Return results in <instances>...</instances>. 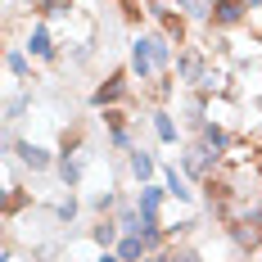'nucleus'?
Here are the masks:
<instances>
[{
    "label": "nucleus",
    "instance_id": "obj_1",
    "mask_svg": "<svg viewBox=\"0 0 262 262\" xmlns=\"http://www.w3.org/2000/svg\"><path fill=\"white\" fill-rule=\"evenodd\" d=\"M177 46L158 32V27H140L136 36H131V46H127V68H131V77L140 81V91L145 86H154L158 77H167L172 68H177Z\"/></svg>",
    "mask_w": 262,
    "mask_h": 262
},
{
    "label": "nucleus",
    "instance_id": "obj_2",
    "mask_svg": "<svg viewBox=\"0 0 262 262\" xmlns=\"http://www.w3.org/2000/svg\"><path fill=\"white\" fill-rule=\"evenodd\" d=\"M131 95H136V86H131V68H113L95 91H91V104L100 108H118V104H131Z\"/></svg>",
    "mask_w": 262,
    "mask_h": 262
},
{
    "label": "nucleus",
    "instance_id": "obj_3",
    "mask_svg": "<svg viewBox=\"0 0 262 262\" xmlns=\"http://www.w3.org/2000/svg\"><path fill=\"white\" fill-rule=\"evenodd\" d=\"M5 145L14 149V163H18V167H27V172H36V177H41V172H50L54 163H59V154H50L41 140H27V136H9Z\"/></svg>",
    "mask_w": 262,
    "mask_h": 262
},
{
    "label": "nucleus",
    "instance_id": "obj_4",
    "mask_svg": "<svg viewBox=\"0 0 262 262\" xmlns=\"http://www.w3.org/2000/svg\"><path fill=\"white\" fill-rule=\"evenodd\" d=\"M217 167H222V158L212 154L204 140H185V145H181V172L190 177V181H199V185H204L212 172H217Z\"/></svg>",
    "mask_w": 262,
    "mask_h": 262
},
{
    "label": "nucleus",
    "instance_id": "obj_5",
    "mask_svg": "<svg viewBox=\"0 0 262 262\" xmlns=\"http://www.w3.org/2000/svg\"><path fill=\"white\" fill-rule=\"evenodd\" d=\"M23 50L32 54V59H41V63H59V41H54V27L46 23V18H36V23L27 27Z\"/></svg>",
    "mask_w": 262,
    "mask_h": 262
},
{
    "label": "nucleus",
    "instance_id": "obj_6",
    "mask_svg": "<svg viewBox=\"0 0 262 262\" xmlns=\"http://www.w3.org/2000/svg\"><path fill=\"white\" fill-rule=\"evenodd\" d=\"M208 27H212V32H235V27H249V5H244V0H212Z\"/></svg>",
    "mask_w": 262,
    "mask_h": 262
},
{
    "label": "nucleus",
    "instance_id": "obj_7",
    "mask_svg": "<svg viewBox=\"0 0 262 262\" xmlns=\"http://www.w3.org/2000/svg\"><path fill=\"white\" fill-rule=\"evenodd\" d=\"M167 185H158V181H149V185H136V208H140V217L145 222H158L163 226V208H167Z\"/></svg>",
    "mask_w": 262,
    "mask_h": 262
},
{
    "label": "nucleus",
    "instance_id": "obj_8",
    "mask_svg": "<svg viewBox=\"0 0 262 262\" xmlns=\"http://www.w3.org/2000/svg\"><path fill=\"white\" fill-rule=\"evenodd\" d=\"M158 177H163V185H167V194H172V204H181V208H190L194 204V190H190V177H185L177 163H163L158 167Z\"/></svg>",
    "mask_w": 262,
    "mask_h": 262
},
{
    "label": "nucleus",
    "instance_id": "obj_9",
    "mask_svg": "<svg viewBox=\"0 0 262 262\" xmlns=\"http://www.w3.org/2000/svg\"><path fill=\"white\" fill-rule=\"evenodd\" d=\"M149 127H154L158 145H181V122L172 118V108H149Z\"/></svg>",
    "mask_w": 262,
    "mask_h": 262
},
{
    "label": "nucleus",
    "instance_id": "obj_10",
    "mask_svg": "<svg viewBox=\"0 0 262 262\" xmlns=\"http://www.w3.org/2000/svg\"><path fill=\"white\" fill-rule=\"evenodd\" d=\"M127 172H131V181H136V185H149L158 177V163L149 158V149L136 145V149H127Z\"/></svg>",
    "mask_w": 262,
    "mask_h": 262
},
{
    "label": "nucleus",
    "instance_id": "obj_11",
    "mask_svg": "<svg viewBox=\"0 0 262 262\" xmlns=\"http://www.w3.org/2000/svg\"><path fill=\"white\" fill-rule=\"evenodd\" d=\"M86 239L104 253V249H118L122 231H118V222H113V217H95V222H91V231H86Z\"/></svg>",
    "mask_w": 262,
    "mask_h": 262
},
{
    "label": "nucleus",
    "instance_id": "obj_12",
    "mask_svg": "<svg viewBox=\"0 0 262 262\" xmlns=\"http://www.w3.org/2000/svg\"><path fill=\"white\" fill-rule=\"evenodd\" d=\"M5 73L14 81H36L32 77V54H27L23 46H9V50H5Z\"/></svg>",
    "mask_w": 262,
    "mask_h": 262
},
{
    "label": "nucleus",
    "instance_id": "obj_13",
    "mask_svg": "<svg viewBox=\"0 0 262 262\" xmlns=\"http://www.w3.org/2000/svg\"><path fill=\"white\" fill-rule=\"evenodd\" d=\"M113 222H118L122 235H140V226H145V217H140V208H136V199H122L118 212H113Z\"/></svg>",
    "mask_w": 262,
    "mask_h": 262
},
{
    "label": "nucleus",
    "instance_id": "obj_14",
    "mask_svg": "<svg viewBox=\"0 0 262 262\" xmlns=\"http://www.w3.org/2000/svg\"><path fill=\"white\" fill-rule=\"evenodd\" d=\"M54 222H59V226H73V222H77V212H81V199H77V190H68V194H63V199H54Z\"/></svg>",
    "mask_w": 262,
    "mask_h": 262
},
{
    "label": "nucleus",
    "instance_id": "obj_15",
    "mask_svg": "<svg viewBox=\"0 0 262 262\" xmlns=\"http://www.w3.org/2000/svg\"><path fill=\"white\" fill-rule=\"evenodd\" d=\"M113 253H118L122 262H145V258H149V249H145V239H140V235H122Z\"/></svg>",
    "mask_w": 262,
    "mask_h": 262
},
{
    "label": "nucleus",
    "instance_id": "obj_16",
    "mask_svg": "<svg viewBox=\"0 0 262 262\" xmlns=\"http://www.w3.org/2000/svg\"><path fill=\"white\" fill-rule=\"evenodd\" d=\"M27 108H32V91H18V95H9V100H5V122H18Z\"/></svg>",
    "mask_w": 262,
    "mask_h": 262
},
{
    "label": "nucleus",
    "instance_id": "obj_17",
    "mask_svg": "<svg viewBox=\"0 0 262 262\" xmlns=\"http://www.w3.org/2000/svg\"><path fill=\"white\" fill-rule=\"evenodd\" d=\"M100 262H122V258H118L113 249H104V253H100Z\"/></svg>",
    "mask_w": 262,
    "mask_h": 262
},
{
    "label": "nucleus",
    "instance_id": "obj_18",
    "mask_svg": "<svg viewBox=\"0 0 262 262\" xmlns=\"http://www.w3.org/2000/svg\"><path fill=\"white\" fill-rule=\"evenodd\" d=\"M244 5H249V14H253V9H262V0H244Z\"/></svg>",
    "mask_w": 262,
    "mask_h": 262
},
{
    "label": "nucleus",
    "instance_id": "obj_19",
    "mask_svg": "<svg viewBox=\"0 0 262 262\" xmlns=\"http://www.w3.org/2000/svg\"><path fill=\"white\" fill-rule=\"evenodd\" d=\"M77 262H100V258H77Z\"/></svg>",
    "mask_w": 262,
    "mask_h": 262
},
{
    "label": "nucleus",
    "instance_id": "obj_20",
    "mask_svg": "<svg viewBox=\"0 0 262 262\" xmlns=\"http://www.w3.org/2000/svg\"><path fill=\"white\" fill-rule=\"evenodd\" d=\"M231 262H249V258H231Z\"/></svg>",
    "mask_w": 262,
    "mask_h": 262
}]
</instances>
